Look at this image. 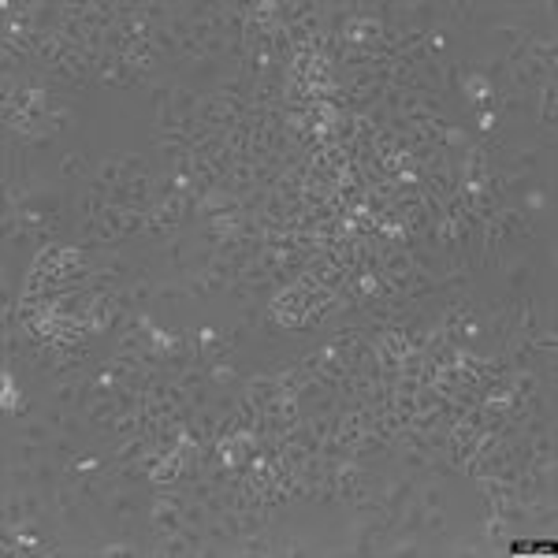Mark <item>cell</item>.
I'll return each instance as SVG.
<instances>
[{
  "mask_svg": "<svg viewBox=\"0 0 558 558\" xmlns=\"http://www.w3.org/2000/svg\"><path fill=\"white\" fill-rule=\"evenodd\" d=\"M4 480H8V488H15V491H26V488H38V465H8V473H4Z\"/></svg>",
  "mask_w": 558,
  "mask_h": 558,
  "instance_id": "1",
  "label": "cell"
},
{
  "mask_svg": "<svg viewBox=\"0 0 558 558\" xmlns=\"http://www.w3.org/2000/svg\"><path fill=\"white\" fill-rule=\"evenodd\" d=\"M127 287H131V294H134V305H138L142 313H145V309H149V301L157 298V283H153L149 276H145V272H134Z\"/></svg>",
  "mask_w": 558,
  "mask_h": 558,
  "instance_id": "2",
  "label": "cell"
},
{
  "mask_svg": "<svg viewBox=\"0 0 558 558\" xmlns=\"http://www.w3.org/2000/svg\"><path fill=\"white\" fill-rule=\"evenodd\" d=\"M94 179L105 182V186H116V182H123V153H108V157H100Z\"/></svg>",
  "mask_w": 558,
  "mask_h": 558,
  "instance_id": "3",
  "label": "cell"
},
{
  "mask_svg": "<svg viewBox=\"0 0 558 558\" xmlns=\"http://www.w3.org/2000/svg\"><path fill=\"white\" fill-rule=\"evenodd\" d=\"M197 105H201L197 89H190V86H175L171 108H175V116H179V120H190V116H197Z\"/></svg>",
  "mask_w": 558,
  "mask_h": 558,
  "instance_id": "4",
  "label": "cell"
},
{
  "mask_svg": "<svg viewBox=\"0 0 558 558\" xmlns=\"http://www.w3.org/2000/svg\"><path fill=\"white\" fill-rule=\"evenodd\" d=\"M164 261H168L175 272H186L190 253H186V239H182V235H171V239L164 242Z\"/></svg>",
  "mask_w": 558,
  "mask_h": 558,
  "instance_id": "5",
  "label": "cell"
},
{
  "mask_svg": "<svg viewBox=\"0 0 558 558\" xmlns=\"http://www.w3.org/2000/svg\"><path fill=\"white\" fill-rule=\"evenodd\" d=\"M528 279H533V264H528V257L506 261V287H510V290H521Z\"/></svg>",
  "mask_w": 558,
  "mask_h": 558,
  "instance_id": "6",
  "label": "cell"
},
{
  "mask_svg": "<svg viewBox=\"0 0 558 558\" xmlns=\"http://www.w3.org/2000/svg\"><path fill=\"white\" fill-rule=\"evenodd\" d=\"M26 521V502H23V491H8V499H4V525H12V528H19Z\"/></svg>",
  "mask_w": 558,
  "mask_h": 558,
  "instance_id": "7",
  "label": "cell"
},
{
  "mask_svg": "<svg viewBox=\"0 0 558 558\" xmlns=\"http://www.w3.org/2000/svg\"><path fill=\"white\" fill-rule=\"evenodd\" d=\"M477 75L488 82V86H495V82H506V78H510V67H506V60H502V56H491V60L480 63Z\"/></svg>",
  "mask_w": 558,
  "mask_h": 558,
  "instance_id": "8",
  "label": "cell"
},
{
  "mask_svg": "<svg viewBox=\"0 0 558 558\" xmlns=\"http://www.w3.org/2000/svg\"><path fill=\"white\" fill-rule=\"evenodd\" d=\"M149 41H153V49H157V56H179V38L168 30V26H157Z\"/></svg>",
  "mask_w": 558,
  "mask_h": 558,
  "instance_id": "9",
  "label": "cell"
},
{
  "mask_svg": "<svg viewBox=\"0 0 558 558\" xmlns=\"http://www.w3.org/2000/svg\"><path fill=\"white\" fill-rule=\"evenodd\" d=\"M52 402L56 406H75L78 402V380H52Z\"/></svg>",
  "mask_w": 558,
  "mask_h": 558,
  "instance_id": "10",
  "label": "cell"
},
{
  "mask_svg": "<svg viewBox=\"0 0 558 558\" xmlns=\"http://www.w3.org/2000/svg\"><path fill=\"white\" fill-rule=\"evenodd\" d=\"M417 502H420L425 510H443V506H447L443 484H439V480H428V488H420V491H417Z\"/></svg>",
  "mask_w": 558,
  "mask_h": 558,
  "instance_id": "11",
  "label": "cell"
},
{
  "mask_svg": "<svg viewBox=\"0 0 558 558\" xmlns=\"http://www.w3.org/2000/svg\"><path fill=\"white\" fill-rule=\"evenodd\" d=\"M398 462H402V469H406V477H420L425 473V465H428V451H398Z\"/></svg>",
  "mask_w": 558,
  "mask_h": 558,
  "instance_id": "12",
  "label": "cell"
},
{
  "mask_svg": "<svg viewBox=\"0 0 558 558\" xmlns=\"http://www.w3.org/2000/svg\"><path fill=\"white\" fill-rule=\"evenodd\" d=\"M138 175H153L149 160H145L142 153H123V182H131V179H138Z\"/></svg>",
  "mask_w": 558,
  "mask_h": 558,
  "instance_id": "13",
  "label": "cell"
},
{
  "mask_svg": "<svg viewBox=\"0 0 558 558\" xmlns=\"http://www.w3.org/2000/svg\"><path fill=\"white\" fill-rule=\"evenodd\" d=\"M208 510H205V502H197V499H190L186 506H182V525H194V528H205L208 525Z\"/></svg>",
  "mask_w": 558,
  "mask_h": 558,
  "instance_id": "14",
  "label": "cell"
},
{
  "mask_svg": "<svg viewBox=\"0 0 558 558\" xmlns=\"http://www.w3.org/2000/svg\"><path fill=\"white\" fill-rule=\"evenodd\" d=\"M52 454H56V462H78L82 454H78V443L71 436H60V439H52Z\"/></svg>",
  "mask_w": 558,
  "mask_h": 558,
  "instance_id": "15",
  "label": "cell"
},
{
  "mask_svg": "<svg viewBox=\"0 0 558 558\" xmlns=\"http://www.w3.org/2000/svg\"><path fill=\"white\" fill-rule=\"evenodd\" d=\"M539 168V145H528V149H517L514 153V171H536Z\"/></svg>",
  "mask_w": 558,
  "mask_h": 558,
  "instance_id": "16",
  "label": "cell"
},
{
  "mask_svg": "<svg viewBox=\"0 0 558 558\" xmlns=\"http://www.w3.org/2000/svg\"><path fill=\"white\" fill-rule=\"evenodd\" d=\"M175 383H182L186 391H194V387H205L208 383V372H205V365H190L186 372H179L175 376Z\"/></svg>",
  "mask_w": 558,
  "mask_h": 558,
  "instance_id": "17",
  "label": "cell"
},
{
  "mask_svg": "<svg viewBox=\"0 0 558 558\" xmlns=\"http://www.w3.org/2000/svg\"><path fill=\"white\" fill-rule=\"evenodd\" d=\"M23 439H30V443L49 447V443H52V428H49V425H45V420L38 417V420H30V425L23 428Z\"/></svg>",
  "mask_w": 558,
  "mask_h": 558,
  "instance_id": "18",
  "label": "cell"
},
{
  "mask_svg": "<svg viewBox=\"0 0 558 558\" xmlns=\"http://www.w3.org/2000/svg\"><path fill=\"white\" fill-rule=\"evenodd\" d=\"M105 506H108V510H112V514H116V517H127V514H131V510H134V499H131V495H127V491H123V488H116V491H112V495H108V499H105Z\"/></svg>",
  "mask_w": 558,
  "mask_h": 558,
  "instance_id": "19",
  "label": "cell"
},
{
  "mask_svg": "<svg viewBox=\"0 0 558 558\" xmlns=\"http://www.w3.org/2000/svg\"><path fill=\"white\" fill-rule=\"evenodd\" d=\"M56 484H60V465L56 462H49V458H41L38 462V488H56Z\"/></svg>",
  "mask_w": 558,
  "mask_h": 558,
  "instance_id": "20",
  "label": "cell"
},
{
  "mask_svg": "<svg viewBox=\"0 0 558 558\" xmlns=\"http://www.w3.org/2000/svg\"><path fill=\"white\" fill-rule=\"evenodd\" d=\"M149 97L157 108H168L171 97H175V86H171V82H149Z\"/></svg>",
  "mask_w": 558,
  "mask_h": 558,
  "instance_id": "21",
  "label": "cell"
},
{
  "mask_svg": "<svg viewBox=\"0 0 558 558\" xmlns=\"http://www.w3.org/2000/svg\"><path fill=\"white\" fill-rule=\"evenodd\" d=\"M82 171H86V164H82V153H63V160H60V175H63V179H78Z\"/></svg>",
  "mask_w": 558,
  "mask_h": 558,
  "instance_id": "22",
  "label": "cell"
},
{
  "mask_svg": "<svg viewBox=\"0 0 558 558\" xmlns=\"http://www.w3.org/2000/svg\"><path fill=\"white\" fill-rule=\"evenodd\" d=\"M157 298L160 301H182V298H190L186 294V283H157Z\"/></svg>",
  "mask_w": 558,
  "mask_h": 558,
  "instance_id": "23",
  "label": "cell"
},
{
  "mask_svg": "<svg viewBox=\"0 0 558 558\" xmlns=\"http://www.w3.org/2000/svg\"><path fill=\"white\" fill-rule=\"evenodd\" d=\"M86 417H78V414H67V417H63V428H60V432L56 436H71V439H78L82 432H86Z\"/></svg>",
  "mask_w": 558,
  "mask_h": 558,
  "instance_id": "24",
  "label": "cell"
},
{
  "mask_svg": "<svg viewBox=\"0 0 558 558\" xmlns=\"http://www.w3.org/2000/svg\"><path fill=\"white\" fill-rule=\"evenodd\" d=\"M15 451H19V462H26V465H38L41 458L38 454L45 451L41 443H30V439H19V447H15Z\"/></svg>",
  "mask_w": 558,
  "mask_h": 558,
  "instance_id": "25",
  "label": "cell"
},
{
  "mask_svg": "<svg viewBox=\"0 0 558 558\" xmlns=\"http://www.w3.org/2000/svg\"><path fill=\"white\" fill-rule=\"evenodd\" d=\"M443 528H447V514H443V510H425V533L436 536V533H443Z\"/></svg>",
  "mask_w": 558,
  "mask_h": 558,
  "instance_id": "26",
  "label": "cell"
},
{
  "mask_svg": "<svg viewBox=\"0 0 558 558\" xmlns=\"http://www.w3.org/2000/svg\"><path fill=\"white\" fill-rule=\"evenodd\" d=\"M34 242H38V231H30V227H19V231L8 239V246H15V250H30Z\"/></svg>",
  "mask_w": 558,
  "mask_h": 558,
  "instance_id": "27",
  "label": "cell"
},
{
  "mask_svg": "<svg viewBox=\"0 0 558 558\" xmlns=\"http://www.w3.org/2000/svg\"><path fill=\"white\" fill-rule=\"evenodd\" d=\"M402 97H406V89L387 86V89H383V100H380V105L387 108V112H398V108H402Z\"/></svg>",
  "mask_w": 558,
  "mask_h": 558,
  "instance_id": "28",
  "label": "cell"
},
{
  "mask_svg": "<svg viewBox=\"0 0 558 558\" xmlns=\"http://www.w3.org/2000/svg\"><path fill=\"white\" fill-rule=\"evenodd\" d=\"M19 354H23V339L15 332H4V358H8V365L19 358Z\"/></svg>",
  "mask_w": 558,
  "mask_h": 558,
  "instance_id": "29",
  "label": "cell"
},
{
  "mask_svg": "<svg viewBox=\"0 0 558 558\" xmlns=\"http://www.w3.org/2000/svg\"><path fill=\"white\" fill-rule=\"evenodd\" d=\"M23 502H26V517H38L41 510H45V499H41L34 488H26V491H23Z\"/></svg>",
  "mask_w": 558,
  "mask_h": 558,
  "instance_id": "30",
  "label": "cell"
},
{
  "mask_svg": "<svg viewBox=\"0 0 558 558\" xmlns=\"http://www.w3.org/2000/svg\"><path fill=\"white\" fill-rule=\"evenodd\" d=\"M63 417H67V409H63V406H56V409H45V414H41V420L52 428V432H60V428H63Z\"/></svg>",
  "mask_w": 558,
  "mask_h": 558,
  "instance_id": "31",
  "label": "cell"
},
{
  "mask_svg": "<svg viewBox=\"0 0 558 558\" xmlns=\"http://www.w3.org/2000/svg\"><path fill=\"white\" fill-rule=\"evenodd\" d=\"M208 402H213V391H208V383H205V387H194V391H190V406H194V409H208Z\"/></svg>",
  "mask_w": 558,
  "mask_h": 558,
  "instance_id": "32",
  "label": "cell"
},
{
  "mask_svg": "<svg viewBox=\"0 0 558 558\" xmlns=\"http://www.w3.org/2000/svg\"><path fill=\"white\" fill-rule=\"evenodd\" d=\"M246 332H250V328H246V324H235V328H227V332H224L227 346H231V350H235V346H239V343L246 339Z\"/></svg>",
  "mask_w": 558,
  "mask_h": 558,
  "instance_id": "33",
  "label": "cell"
},
{
  "mask_svg": "<svg viewBox=\"0 0 558 558\" xmlns=\"http://www.w3.org/2000/svg\"><path fill=\"white\" fill-rule=\"evenodd\" d=\"M227 294H231L235 301H250V283H242V279H231V287H227Z\"/></svg>",
  "mask_w": 558,
  "mask_h": 558,
  "instance_id": "34",
  "label": "cell"
},
{
  "mask_svg": "<svg viewBox=\"0 0 558 558\" xmlns=\"http://www.w3.org/2000/svg\"><path fill=\"white\" fill-rule=\"evenodd\" d=\"M216 63H219V60L201 56V60H194V67H197V75H201V78H213V75H216Z\"/></svg>",
  "mask_w": 558,
  "mask_h": 558,
  "instance_id": "35",
  "label": "cell"
},
{
  "mask_svg": "<svg viewBox=\"0 0 558 558\" xmlns=\"http://www.w3.org/2000/svg\"><path fill=\"white\" fill-rule=\"evenodd\" d=\"M100 555H134V544H108L100 547Z\"/></svg>",
  "mask_w": 558,
  "mask_h": 558,
  "instance_id": "36",
  "label": "cell"
}]
</instances>
